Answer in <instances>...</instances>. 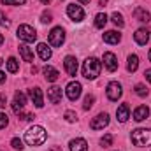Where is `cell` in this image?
Segmentation results:
<instances>
[{"mask_svg":"<svg viewBox=\"0 0 151 151\" xmlns=\"http://www.w3.org/2000/svg\"><path fill=\"white\" fill-rule=\"evenodd\" d=\"M30 99H32V102L35 104V107H42L44 106V99H42V90L40 88H30Z\"/></svg>","mask_w":151,"mask_h":151,"instance_id":"7c38bea8","label":"cell"},{"mask_svg":"<svg viewBox=\"0 0 151 151\" xmlns=\"http://www.w3.org/2000/svg\"><path fill=\"white\" fill-rule=\"evenodd\" d=\"M40 2H42V4H49L51 0H40Z\"/></svg>","mask_w":151,"mask_h":151,"instance_id":"ee69618b","label":"cell"},{"mask_svg":"<svg viewBox=\"0 0 151 151\" xmlns=\"http://www.w3.org/2000/svg\"><path fill=\"white\" fill-rule=\"evenodd\" d=\"M132 142L135 146H151V128H137L132 132Z\"/></svg>","mask_w":151,"mask_h":151,"instance_id":"3957f363","label":"cell"},{"mask_svg":"<svg viewBox=\"0 0 151 151\" xmlns=\"http://www.w3.org/2000/svg\"><path fill=\"white\" fill-rule=\"evenodd\" d=\"M0 25H2V27H5V28H7V27L11 25V23L7 21V18L4 16V12H2V11H0Z\"/></svg>","mask_w":151,"mask_h":151,"instance_id":"d590c367","label":"cell"},{"mask_svg":"<svg viewBox=\"0 0 151 151\" xmlns=\"http://www.w3.org/2000/svg\"><path fill=\"white\" fill-rule=\"evenodd\" d=\"M106 23H107V16H106L104 12H99V14L95 16V27H97V28H104Z\"/></svg>","mask_w":151,"mask_h":151,"instance_id":"d4e9b609","label":"cell"},{"mask_svg":"<svg viewBox=\"0 0 151 151\" xmlns=\"http://www.w3.org/2000/svg\"><path fill=\"white\" fill-rule=\"evenodd\" d=\"M37 53H39V56H40V60H44V62H47V60L51 58V49H49L47 44H44V42H40L37 46Z\"/></svg>","mask_w":151,"mask_h":151,"instance_id":"44dd1931","label":"cell"},{"mask_svg":"<svg viewBox=\"0 0 151 151\" xmlns=\"http://www.w3.org/2000/svg\"><path fill=\"white\" fill-rule=\"evenodd\" d=\"M77 2H81V4H90V0H77Z\"/></svg>","mask_w":151,"mask_h":151,"instance_id":"60d3db41","label":"cell"},{"mask_svg":"<svg viewBox=\"0 0 151 151\" xmlns=\"http://www.w3.org/2000/svg\"><path fill=\"white\" fill-rule=\"evenodd\" d=\"M25 104H27L25 93H23V91H16V93H14V102H12V111H14L16 114H21Z\"/></svg>","mask_w":151,"mask_h":151,"instance_id":"9c48e42d","label":"cell"},{"mask_svg":"<svg viewBox=\"0 0 151 151\" xmlns=\"http://www.w3.org/2000/svg\"><path fill=\"white\" fill-rule=\"evenodd\" d=\"M63 65H65V70L69 76H76L77 74V60L74 56H65L63 60Z\"/></svg>","mask_w":151,"mask_h":151,"instance_id":"4fadbf2b","label":"cell"},{"mask_svg":"<svg viewBox=\"0 0 151 151\" xmlns=\"http://www.w3.org/2000/svg\"><path fill=\"white\" fill-rule=\"evenodd\" d=\"M5 102H7L5 95H0V109H4V107H5Z\"/></svg>","mask_w":151,"mask_h":151,"instance_id":"8d00e7d4","label":"cell"},{"mask_svg":"<svg viewBox=\"0 0 151 151\" xmlns=\"http://www.w3.org/2000/svg\"><path fill=\"white\" fill-rule=\"evenodd\" d=\"M134 18H135L137 21H141V23H148V21H150V12H148L144 7H137V9L134 11Z\"/></svg>","mask_w":151,"mask_h":151,"instance_id":"ffe728a7","label":"cell"},{"mask_svg":"<svg viewBox=\"0 0 151 151\" xmlns=\"http://www.w3.org/2000/svg\"><path fill=\"white\" fill-rule=\"evenodd\" d=\"M7 123H9V119H7V114L0 113V128H4V127H7Z\"/></svg>","mask_w":151,"mask_h":151,"instance_id":"e575fe53","label":"cell"},{"mask_svg":"<svg viewBox=\"0 0 151 151\" xmlns=\"http://www.w3.org/2000/svg\"><path fill=\"white\" fill-rule=\"evenodd\" d=\"M47 99L51 104H58L62 100V88L60 86H51L47 90Z\"/></svg>","mask_w":151,"mask_h":151,"instance_id":"9a60e30c","label":"cell"},{"mask_svg":"<svg viewBox=\"0 0 151 151\" xmlns=\"http://www.w3.org/2000/svg\"><path fill=\"white\" fill-rule=\"evenodd\" d=\"M81 90H83V86H81V83H77V81H72V83H69L67 84V88H65V93H67V99L69 100H77L79 97H81Z\"/></svg>","mask_w":151,"mask_h":151,"instance_id":"8992f818","label":"cell"},{"mask_svg":"<svg viewBox=\"0 0 151 151\" xmlns=\"http://www.w3.org/2000/svg\"><path fill=\"white\" fill-rule=\"evenodd\" d=\"M113 141H114V137L111 135V134H107V135H104V137L100 139V144H102L104 148H109V146L113 144Z\"/></svg>","mask_w":151,"mask_h":151,"instance_id":"f1b7e54d","label":"cell"},{"mask_svg":"<svg viewBox=\"0 0 151 151\" xmlns=\"http://www.w3.org/2000/svg\"><path fill=\"white\" fill-rule=\"evenodd\" d=\"M137 67H139V56L137 55H130L128 56V65H127L128 72H135Z\"/></svg>","mask_w":151,"mask_h":151,"instance_id":"cb8c5ba5","label":"cell"},{"mask_svg":"<svg viewBox=\"0 0 151 151\" xmlns=\"http://www.w3.org/2000/svg\"><path fill=\"white\" fill-rule=\"evenodd\" d=\"M102 60H104V65H106V69L109 72H114L118 69V58H116L114 53H104V58Z\"/></svg>","mask_w":151,"mask_h":151,"instance_id":"8fae6325","label":"cell"},{"mask_svg":"<svg viewBox=\"0 0 151 151\" xmlns=\"http://www.w3.org/2000/svg\"><path fill=\"white\" fill-rule=\"evenodd\" d=\"M18 37L25 42H34L37 39V32L30 25H19L18 27Z\"/></svg>","mask_w":151,"mask_h":151,"instance_id":"277c9868","label":"cell"},{"mask_svg":"<svg viewBox=\"0 0 151 151\" xmlns=\"http://www.w3.org/2000/svg\"><path fill=\"white\" fill-rule=\"evenodd\" d=\"M116 116H118V121L125 123V121L130 118V109H128V106H127V104H121V106L116 109Z\"/></svg>","mask_w":151,"mask_h":151,"instance_id":"e0dca14e","label":"cell"},{"mask_svg":"<svg viewBox=\"0 0 151 151\" xmlns=\"http://www.w3.org/2000/svg\"><path fill=\"white\" fill-rule=\"evenodd\" d=\"M49 151H62V150H60V148H56V146H55V148H51V150H49Z\"/></svg>","mask_w":151,"mask_h":151,"instance_id":"b9f144b4","label":"cell"},{"mask_svg":"<svg viewBox=\"0 0 151 151\" xmlns=\"http://www.w3.org/2000/svg\"><path fill=\"white\" fill-rule=\"evenodd\" d=\"M100 69H102V63L99 58L95 56H90L86 58V62L83 63V76L86 79H95L97 76L100 74Z\"/></svg>","mask_w":151,"mask_h":151,"instance_id":"7a4b0ae2","label":"cell"},{"mask_svg":"<svg viewBox=\"0 0 151 151\" xmlns=\"http://www.w3.org/2000/svg\"><path fill=\"white\" fill-rule=\"evenodd\" d=\"M40 21H42V23H51V21H53V14H51V12H47V11H44V12H42Z\"/></svg>","mask_w":151,"mask_h":151,"instance_id":"1f68e13d","label":"cell"},{"mask_svg":"<svg viewBox=\"0 0 151 151\" xmlns=\"http://www.w3.org/2000/svg\"><path fill=\"white\" fill-rule=\"evenodd\" d=\"M18 69H19V63H18V60L14 58V56H11L9 60H7V70L9 72H18Z\"/></svg>","mask_w":151,"mask_h":151,"instance_id":"484cf974","label":"cell"},{"mask_svg":"<svg viewBox=\"0 0 151 151\" xmlns=\"http://www.w3.org/2000/svg\"><path fill=\"white\" fill-rule=\"evenodd\" d=\"M67 14H69V18L74 19V21H83V19H84V11H83V7H81V5H76V4H69V5H67Z\"/></svg>","mask_w":151,"mask_h":151,"instance_id":"ba28073f","label":"cell"},{"mask_svg":"<svg viewBox=\"0 0 151 151\" xmlns=\"http://www.w3.org/2000/svg\"><path fill=\"white\" fill-rule=\"evenodd\" d=\"M135 93H137L139 97H146V95H148V88H146L144 84H135Z\"/></svg>","mask_w":151,"mask_h":151,"instance_id":"f546056e","label":"cell"},{"mask_svg":"<svg viewBox=\"0 0 151 151\" xmlns=\"http://www.w3.org/2000/svg\"><path fill=\"white\" fill-rule=\"evenodd\" d=\"M65 119H67V121H70V123H74L76 119H77V116H76L74 111H67V113H65Z\"/></svg>","mask_w":151,"mask_h":151,"instance_id":"836d02e7","label":"cell"},{"mask_svg":"<svg viewBox=\"0 0 151 151\" xmlns=\"http://www.w3.org/2000/svg\"><path fill=\"white\" fill-rule=\"evenodd\" d=\"M93 102H95V97H93V95H86L84 104H83V109H84V111L91 109V107H93Z\"/></svg>","mask_w":151,"mask_h":151,"instance_id":"83f0119b","label":"cell"},{"mask_svg":"<svg viewBox=\"0 0 151 151\" xmlns=\"http://www.w3.org/2000/svg\"><path fill=\"white\" fill-rule=\"evenodd\" d=\"M2 44H4V35L0 34V46H2Z\"/></svg>","mask_w":151,"mask_h":151,"instance_id":"7bdbcfd3","label":"cell"},{"mask_svg":"<svg viewBox=\"0 0 151 151\" xmlns=\"http://www.w3.org/2000/svg\"><path fill=\"white\" fill-rule=\"evenodd\" d=\"M69 146L70 151H88V142L84 139H72Z\"/></svg>","mask_w":151,"mask_h":151,"instance_id":"d6986e66","label":"cell"},{"mask_svg":"<svg viewBox=\"0 0 151 151\" xmlns=\"http://www.w3.org/2000/svg\"><path fill=\"white\" fill-rule=\"evenodd\" d=\"M111 19H113V23L118 27V28H123L125 27V21H123V16L119 14V12H113V16H111Z\"/></svg>","mask_w":151,"mask_h":151,"instance_id":"4316f807","label":"cell"},{"mask_svg":"<svg viewBox=\"0 0 151 151\" xmlns=\"http://www.w3.org/2000/svg\"><path fill=\"white\" fill-rule=\"evenodd\" d=\"M18 49H19V55H21V58H23L25 62H34V51H32L28 46L21 44Z\"/></svg>","mask_w":151,"mask_h":151,"instance_id":"7402d4cb","label":"cell"},{"mask_svg":"<svg viewBox=\"0 0 151 151\" xmlns=\"http://www.w3.org/2000/svg\"><path fill=\"white\" fill-rule=\"evenodd\" d=\"M99 4H100V5H106V4H107V0H99Z\"/></svg>","mask_w":151,"mask_h":151,"instance_id":"ab89813d","label":"cell"},{"mask_svg":"<svg viewBox=\"0 0 151 151\" xmlns=\"http://www.w3.org/2000/svg\"><path fill=\"white\" fill-rule=\"evenodd\" d=\"M27 0H2L4 5H23Z\"/></svg>","mask_w":151,"mask_h":151,"instance_id":"d6a6232c","label":"cell"},{"mask_svg":"<svg viewBox=\"0 0 151 151\" xmlns=\"http://www.w3.org/2000/svg\"><path fill=\"white\" fill-rule=\"evenodd\" d=\"M11 146L14 148V150H23V142H21V139H18V137H14L12 141H11Z\"/></svg>","mask_w":151,"mask_h":151,"instance_id":"4dcf8cb0","label":"cell"},{"mask_svg":"<svg viewBox=\"0 0 151 151\" xmlns=\"http://www.w3.org/2000/svg\"><path fill=\"white\" fill-rule=\"evenodd\" d=\"M106 93H107V99H109V100H118V99L121 97V93H123V91H121V84L116 83V81L109 83Z\"/></svg>","mask_w":151,"mask_h":151,"instance_id":"30bf717a","label":"cell"},{"mask_svg":"<svg viewBox=\"0 0 151 151\" xmlns=\"http://www.w3.org/2000/svg\"><path fill=\"white\" fill-rule=\"evenodd\" d=\"M2 63H4V60H2V58H0V65H2Z\"/></svg>","mask_w":151,"mask_h":151,"instance_id":"f6af8a7d","label":"cell"},{"mask_svg":"<svg viewBox=\"0 0 151 151\" xmlns=\"http://www.w3.org/2000/svg\"><path fill=\"white\" fill-rule=\"evenodd\" d=\"M148 116H150V107H146V106H139L134 111V119L135 121H144Z\"/></svg>","mask_w":151,"mask_h":151,"instance_id":"ac0fdd59","label":"cell"},{"mask_svg":"<svg viewBox=\"0 0 151 151\" xmlns=\"http://www.w3.org/2000/svg\"><path fill=\"white\" fill-rule=\"evenodd\" d=\"M63 40H65V32L62 30V27H56V28H53L49 32V44L51 46L58 47V46L63 44Z\"/></svg>","mask_w":151,"mask_h":151,"instance_id":"5b68a950","label":"cell"},{"mask_svg":"<svg viewBox=\"0 0 151 151\" xmlns=\"http://www.w3.org/2000/svg\"><path fill=\"white\" fill-rule=\"evenodd\" d=\"M144 76H146V79H148V83H151V69H148V70L144 72Z\"/></svg>","mask_w":151,"mask_h":151,"instance_id":"74e56055","label":"cell"},{"mask_svg":"<svg viewBox=\"0 0 151 151\" xmlns=\"http://www.w3.org/2000/svg\"><path fill=\"white\" fill-rule=\"evenodd\" d=\"M150 62H151V49H150Z\"/></svg>","mask_w":151,"mask_h":151,"instance_id":"bcb514c9","label":"cell"},{"mask_svg":"<svg viewBox=\"0 0 151 151\" xmlns=\"http://www.w3.org/2000/svg\"><path fill=\"white\" fill-rule=\"evenodd\" d=\"M4 81H5V74H4V72H2V70H0V84H2V83H4Z\"/></svg>","mask_w":151,"mask_h":151,"instance_id":"f35d334b","label":"cell"},{"mask_svg":"<svg viewBox=\"0 0 151 151\" xmlns=\"http://www.w3.org/2000/svg\"><path fill=\"white\" fill-rule=\"evenodd\" d=\"M107 125H109V114L107 113L97 114V116L91 119V123H90V127H91L93 130H102V128L107 127Z\"/></svg>","mask_w":151,"mask_h":151,"instance_id":"52a82bcc","label":"cell"},{"mask_svg":"<svg viewBox=\"0 0 151 151\" xmlns=\"http://www.w3.org/2000/svg\"><path fill=\"white\" fill-rule=\"evenodd\" d=\"M46 137H47V134H46V130L42 128V127H30L27 132H25V141L30 144V146H40V144H44L46 142Z\"/></svg>","mask_w":151,"mask_h":151,"instance_id":"6da1fadb","label":"cell"},{"mask_svg":"<svg viewBox=\"0 0 151 151\" xmlns=\"http://www.w3.org/2000/svg\"><path fill=\"white\" fill-rule=\"evenodd\" d=\"M119 40H121V35L118 32H114V30L104 34V42H107V44H118Z\"/></svg>","mask_w":151,"mask_h":151,"instance_id":"603a6c76","label":"cell"},{"mask_svg":"<svg viewBox=\"0 0 151 151\" xmlns=\"http://www.w3.org/2000/svg\"><path fill=\"white\" fill-rule=\"evenodd\" d=\"M150 30L148 28H139L135 34H134V39H135V42L139 44V46H144L148 40H150Z\"/></svg>","mask_w":151,"mask_h":151,"instance_id":"5bb4252c","label":"cell"},{"mask_svg":"<svg viewBox=\"0 0 151 151\" xmlns=\"http://www.w3.org/2000/svg\"><path fill=\"white\" fill-rule=\"evenodd\" d=\"M42 72H44V77H46V81H47V83H55V81L60 77L58 70H56L55 67H51V65H46Z\"/></svg>","mask_w":151,"mask_h":151,"instance_id":"2e32d148","label":"cell"}]
</instances>
